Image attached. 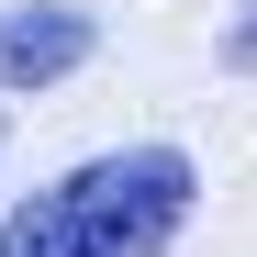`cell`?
I'll return each instance as SVG.
<instances>
[{
    "instance_id": "cell-2",
    "label": "cell",
    "mask_w": 257,
    "mask_h": 257,
    "mask_svg": "<svg viewBox=\"0 0 257 257\" xmlns=\"http://www.w3.org/2000/svg\"><path fill=\"white\" fill-rule=\"evenodd\" d=\"M101 56V23L78 0H12L0 12V90H56Z\"/></svg>"
},
{
    "instance_id": "cell-3",
    "label": "cell",
    "mask_w": 257,
    "mask_h": 257,
    "mask_svg": "<svg viewBox=\"0 0 257 257\" xmlns=\"http://www.w3.org/2000/svg\"><path fill=\"white\" fill-rule=\"evenodd\" d=\"M212 67H224V78H257V0H235V12H224V34H212Z\"/></svg>"
},
{
    "instance_id": "cell-4",
    "label": "cell",
    "mask_w": 257,
    "mask_h": 257,
    "mask_svg": "<svg viewBox=\"0 0 257 257\" xmlns=\"http://www.w3.org/2000/svg\"><path fill=\"white\" fill-rule=\"evenodd\" d=\"M0 146H12V123H0Z\"/></svg>"
},
{
    "instance_id": "cell-1",
    "label": "cell",
    "mask_w": 257,
    "mask_h": 257,
    "mask_svg": "<svg viewBox=\"0 0 257 257\" xmlns=\"http://www.w3.org/2000/svg\"><path fill=\"white\" fill-rule=\"evenodd\" d=\"M201 212L190 146H101L0 212V257H168Z\"/></svg>"
}]
</instances>
